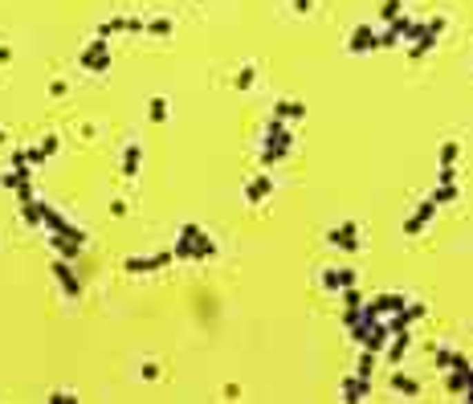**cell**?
Segmentation results:
<instances>
[{
	"instance_id": "6da1fadb",
	"label": "cell",
	"mask_w": 473,
	"mask_h": 404,
	"mask_svg": "<svg viewBox=\"0 0 473 404\" xmlns=\"http://www.w3.org/2000/svg\"><path fill=\"white\" fill-rule=\"evenodd\" d=\"M445 25H449L445 17H432V21H425L421 37H416V41L408 45V57H412V61H425V57H429L432 49H436V41H441V33H445Z\"/></svg>"
},
{
	"instance_id": "7a4b0ae2",
	"label": "cell",
	"mask_w": 473,
	"mask_h": 404,
	"mask_svg": "<svg viewBox=\"0 0 473 404\" xmlns=\"http://www.w3.org/2000/svg\"><path fill=\"white\" fill-rule=\"evenodd\" d=\"M327 245L343 249V253H359L363 249V237H359V224L355 221H339L327 229Z\"/></svg>"
},
{
	"instance_id": "3957f363",
	"label": "cell",
	"mask_w": 473,
	"mask_h": 404,
	"mask_svg": "<svg viewBox=\"0 0 473 404\" xmlns=\"http://www.w3.org/2000/svg\"><path fill=\"white\" fill-rule=\"evenodd\" d=\"M53 282H57V290L66 294V298H82V278L74 273V262H66V258H53Z\"/></svg>"
},
{
	"instance_id": "277c9868",
	"label": "cell",
	"mask_w": 473,
	"mask_h": 404,
	"mask_svg": "<svg viewBox=\"0 0 473 404\" xmlns=\"http://www.w3.org/2000/svg\"><path fill=\"white\" fill-rule=\"evenodd\" d=\"M172 249H164V253H151V258H139V253H131V258H123V269H127L131 278H143V273H155V269L172 266Z\"/></svg>"
},
{
	"instance_id": "5b68a950",
	"label": "cell",
	"mask_w": 473,
	"mask_h": 404,
	"mask_svg": "<svg viewBox=\"0 0 473 404\" xmlns=\"http://www.w3.org/2000/svg\"><path fill=\"white\" fill-rule=\"evenodd\" d=\"M347 286H359V273L347 266H327L318 273V290H327V294H339Z\"/></svg>"
},
{
	"instance_id": "8992f818",
	"label": "cell",
	"mask_w": 473,
	"mask_h": 404,
	"mask_svg": "<svg viewBox=\"0 0 473 404\" xmlns=\"http://www.w3.org/2000/svg\"><path fill=\"white\" fill-rule=\"evenodd\" d=\"M367 396H371V376H355L351 372L343 384H339V401L343 404H363Z\"/></svg>"
},
{
	"instance_id": "52a82bcc",
	"label": "cell",
	"mask_w": 473,
	"mask_h": 404,
	"mask_svg": "<svg viewBox=\"0 0 473 404\" xmlns=\"http://www.w3.org/2000/svg\"><path fill=\"white\" fill-rule=\"evenodd\" d=\"M184 224H188V233H192V262H213V258H216L213 233H204L196 221H184Z\"/></svg>"
},
{
	"instance_id": "ba28073f",
	"label": "cell",
	"mask_w": 473,
	"mask_h": 404,
	"mask_svg": "<svg viewBox=\"0 0 473 404\" xmlns=\"http://www.w3.org/2000/svg\"><path fill=\"white\" fill-rule=\"evenodd\" d=\"M432 217H436V204H432V196H425V200L416 204V213L404 221V237H421V233L432 224Z\"/></svg>"
},
{
	"instance_id": "9c48e42d",
	"label": "cell",
	"mask_w": 473,
	"mask_h": 404,
	"mask_svg": "<svg viewBox=\"0 0 473 404\" xmlns=\"http://www.w3.org/2000/svg\"><path fill=\"white\" fill-rule=\"evenodd\" d=\"M371 49H380V33L371 25H355L347 37V53H371Z\"/></svg>"
},
{
	"instance_id": "30bf717a",
	"label": "cell",
	"mask_w": 473,
	"mask_h": 404,
	"mask_svg": "<svg viewBox=\"0 0 473 404\" xmlns=\"http://www.w3.org/2000/svg\"><path fill=\"white\" fill-rule=\"evenodd\" d=\"M269 115H278V119H290V123H302V119L310 115V106H306L302 98H278V102H269Z\"/></svg>"
},
{
	"instance_id": "8fae6325",
	"label": "cell",
	"mask_w": 473,
	"mask_h": 404,
	"mask_svg": "<svg viewBox=\"0 0 473 404\" xmlns=\"http://www.w3.org/2000/svg\"><path fill=\"white\" fill-rule=\"evenodd\" d=\"M45 245H49L57 258H66V262H78V258H82V245L70 241V237H61V233H45Z\"/></svg>"
},
{
	"instance_id": "7c38bea8",
	"label": "cell",
	"mask_w": 473,
	"mask_h": 404,
	"mask_svg": "<svg viewBox=\"0 0 473 404\" xmlns=\"http://www.w3.org/2000/svg\"><path fill=\"white\" fill-rule=\"evenodd\" d=\"M269 192H273V176L261 168L258 176L245 184V200H249V204H261V200H269Z\"/></svg>"
},
{
	"instance_id": "4fadbf2b",
	"label": "cell",
	"mask_w": 473,
	"mask_h": 404,
	"mask_svg": "<svg viewBox=\"0 0 473 404\" xmlns=\"http://www.w3.org/2000/svg\"><path fill=\"white\" fill-rule=\"evenodd\" d=\"M387 29H392V33H396V41H400V45H412V41H416V37H421V29H425V25H421V21H412V17H404V12H400V17H396V21H392V25H387Z\"/></svg>"
},
{
	"instance_id": "5bb4252c",
	"label": "cell",
	"mask_w": 473,
	"mask_h": 404,
	"mask_svg": "<svg viewBox=\"0 0 473 404\" xmlns=\"http://www.w3.org/2000/svg\"><path fill=\"white\" fill-rule=\"evenodd\" d=\"M408 347H412V331H396V335L387 339V347H384V359L387 363H404Z\"/></svg>"
},
{
	"instance_id": "9a60e30c",
	"label": "cell",
	"mask_w": 473,
	"mask_h": 404,
	"mask_svg": "<svg viewBox=\"0 0 473 404\" xmlns=\"http://www.w3.org/2000/svg\"><path fill=\"white\" fill-rule=\"evenodd\" d=\"M432 367L453 372V367H470V359L461 356V352H453V347H432Z\"/></svg>"
},
{
	"instance_id": "2e32d148",
	"label": "cell",
	"mask_w": 473,
	"mask_h": 404,
	"mask_svg": "<svg viewBox=\"0 0 473 404\" xmlns=\"http://www.w3.org/2000/svg\"><path fill=\"white\" fill-rule=\"evenodd\" d=\"M139 168H143V147H139V143H127V147H123V164H119V172H123V180H135L139 176Z\"/></svg>"
},
{
	"instance_id": "e0dca14e",
	"label": "cell",
	"mask_w": 473,
	"mask_h": 404,
	"mask_svg": "<svg viewBox=\"0 0 473 404\" xmlns=\"http://www.w3.org/2000/svg\"><path fill=\"white\" fill-rule=\"evenodd\" d=\"M102 53H110V37H90V41L82 45V53H78V66L90 70V66H94V57H102Z\"/></svg>"
},
{
	"instance_id": "ac0fdd59",
	"label": "cell",
	"mask_w": 473,
	"mask_h": 404,
	"mask_svg": "<svg viewBox=\"0 0 473 404\" xmlns=\"http://www.w3.org/2000/svg\"><path fill=\"white\" fill-rule=\"evenodd\" d=\"M392 388H396L400 396H421V380H416V376H408V372H400V367L392 372Z\"/></svg>"
},
{
	"instance_id": "d6986e66",
	"label": "cell",
	"mask_w": 473,
	"mask_h": 404,
	"mask_svg": "<svg viewBox=\"0 0 473 404\" xmlns=\"http://www.w3.org/2000/svg\"><path fill=\"white\" fill-rule=\"evenodd\" d=\"M172 258L175 262H192V233H188V224H180V233H175Z\"/></svg>"
},
{
	"instance_id": "ffe728a7",
	"label": "cell",
	"mask_w": 473,
	"mask_h": 404,
	"mask_svg": "<svg viewBox=\"0 0 473 404\" xmlns=\"http://www.w3.org/2000/svg\"><path fill=\"white\" fill-rule=\"evenodd\" d=\"M429 196H432V204H436V209H445V204L461 200V188H457V184H436V188H432Z\"/></svg>"
},
{
	"instance_id": "44dd1931",
	"label": "cell",
	"mask_w": 473,
	"mask_h": 404,
	"mask_svg": "<svg viewBox=\"0 0 473 404\" xmlns=\"http://www.w3.org/2000/svg\"><path fill=\"white\" fill-rule=\"evenodd\" d=\"M147 119H151L155 127H164V123H168V98H164V94L147 98Z\"/></svg>"
},
{
	"instance_id": "7402d4cb",
	"label": "cell",
	"mask_w": 473,
	"mask_h": 404,
	"mask_svg": "<svg viewBox=\"0 0 473 404\" xmlns=\"http://www.w3.org/2000/svg\"><path fill=\"white\" fill-rule=\"evenodd\" d=\"M127 21H131V17H110V21H102V25L94 29V37H115V33H127Z\"/></svg>"
},
{
	"instance_id": "603a6c76",
	"label": "cell",
	"mask_w": 473,
	"mask_h": 404,
	"mask_svg": "<svg viewBox=\"0 0 473 404\" xmlns=\"http://www.w3.org/2000/svg\"><path fill=\"white\" fill-rule=\"evenodd\" d=\"M253 82H258V66H253V61H245V66L237 70L233 86H237V90H253Z\"/></svg>"
},
{
	"instance_id": "cb8c5ba5",
	"label": "cell",
	"mask_w": 473,
	"mask_h": 404,
	"mask_svg": "<svg viewBox=\"0 0 473 404\" xmlns=\"http://www.w3.org/2000/svg\"><path fill=\"white\" fill-rule=\"evenodd\" d=\"M172 29H175L172 17H151V21H147V37H168Z\"/></svg>"
},
{
	"instance_id": "d4e9b609",
	"label": "cell",
	"mask_w": 473,
	"mask_h": 404,
	"mask_svg": "<svg viewBox=\"0 0 473 404\" xmlns=\"http://www.w3.org/2000/svg\"><path fill=\"white\" fill-rule=\"evenodd\" d=\"M21 217H25L29 229H41V200H25L21 204Z\"/></svg>"
},
{
	"instance_id": "484cf974",
	"label": "cell",
	"mask_w": 473,
	"mask_h": 404,
	"mask_svg": "<svg viewBox=\"0 0 473 404\" xmlns=\"http://www.w3.org/2000/svg\"><path fill=\"white\" fill-rule=\"evenodd\" d=\"M461 160V143L457 139H449V143H441V168H453Z\"/></svg>"
},
{
	"instance_id": "4316f807",
	"label": "cell",
	"mask_w": 473,
	"mask_h": 404,
	"mask_svg": "<svg viewBox=\"0 0 473 404\" xmlns=\"http://www.w3.org/2000/svg\"><path fill=\"white\" fill-rule=\"evenodd\" d=\"M376 372V352L359 347V359H355V376H371Z\"/></svg>"
},
{
	"instance_id": "83f0119b",
	"label": "cell",
	"mask_w": 473,
	"mask_h": 404,
	"mask_svg": "<svg viewBox=\"0 0 473 404\" xmlns=\"http://www.w3.org/2000/svg\"><path fill=\"white\" fill-rule=\"evenodd\" d=\"M339 298H343V311H359V307H363V290H359V286L339 290Z\"/></svg>"
},
{
	"instance_id": "f1b7e54d",
	"label": "cell",
	"mask_w": 473,
	"mask_h": 404,
	"mask_svg": "<svg viewBox=\"0 0 473 404\" xmlns=\"http://www.w3.org/2000/svg\"><path fill=\"white\" fill-rule=\"evenodd\" d=\"M25 180H33V176H21V172H12V168H8V172H0V188H4V192H17Z\"/></svg>"
},
{
	"instance_id": "f546056e",
	"label": "cell",
	"mask_w": 473,
	"mask_h": 404,
	"mask_svg": "<svg viewBox=\"0 0 473 404\" xmlns=\"http://www.w3.org/2000/svg\"><path fill=\"white\" fill-rule=\"evenodd\" d=\"M380 17H384V25H392L400 17V0H380Z\"/></svg>"
},
{
	"instance_id": "4dcf8cb0",
	"label": "cell",
	"mask_w": 473,
	"mask_h": 404,
	"mask_svg": "<svg viewBox=\"0 0 473 404\" xmlns=\"http://www.w3.org/2000/svg\"><path fill=\"white\" fill-rule=\"evenodd\" d=\"M45 401H49V404H74V401H78V396H74L70 388H53V392H49Z\"/></svg>"
},
{
	"instance_id": "1f68e13d",
	"label": "cell",
	"mask_w": 473,
	"mask_h": 404,
	"mask_svg": "<svg viewBox=\"0 0 473 404\" xmlns=\"http://www.w3.org/2000/svg\"><path fill=\"white\" fill-rule=\"evenodd\" d=\"M160 372H164V367H160L155 359H147V363L139 367V376H143V380H160Z\"/></svg>"
},
{
	"instance_id": "d6a6232c",
	"label": "cell",
	"mask_w": 473,
	"mask_h": 404,
	"mask_svg": "<svg viewBox=\"0 0 473 404\" xmlns=\"http://www.w3.org/2000/svg\"><path fill=\"white\" fill-rule=\"evenodd\" d=\"M57 147H61V139H57V135H45V139H41V151L49 155V160L57 155Z\"/></svg>"
},
{
	"instance_id": "836d02e7",
	"label": "cell",
	"mask_w": 473,
	"mask_h": 404,
	"mask_svg": "<svg viewBox=\"0 0 473 404\" xmlns=\"http://www.w3.org/2000/svg\"><path fill=\"white\" fill-rule=\"evenodd\" d=\"M45 164H49V155L41 147H29V168H45Z\"/></svg>"
},
{
	"instance_id": "e575fe53",
	"label": "cell",
	"mask_w": 473,
	"mask_h": 404,
	"mask_svg": "<svg viewBox=\"0 0 473 404\" xmlns=\"http://www.w3.org/2000/svg\"><path fill=\"white\" fill-rule=\"evenodd\" d=\"M17 200L25 204V200H37V192H33V180H25L21 188H17Z\"/></svg>"
},
{
	"instance_id": "d590c367",
	"label": "cell",
	"mask_w": 473,
	"mask_h": 404,
	"mask_svg": "<svg viewBox=\"0 0 473 404\" xmlns=\"http://www.w3.org/2000/svg\"><path fill=\"white\" fill-rule=\"evenodd\" d=\"M290 12H298V17L314 12V0H290Z\"/></svg>"
},
{
	"instance_id": "8d00e7d4",
	"label": "cell",
	"mask_w": 473,
	"mask_h": 404,
	"mask_svg": "<svg viewBox=\"0 0 473 404\" xmlns=\"http://www.w3.org/2000/svg\"><path fill=\"white\" fill-rule=\"evenodd\" d=\"M110 70V53H102V57H94V66H90V74H106Z\"/></svg>"
},
{
	"instance_id": "74e56055",
	"label": "cell",
	"mask_w": 473,
	"mask_h": 404,
	"mask_svg": "<svg viewBox=\"0 0 473 404\" xmlns=\"http://www.w3.org/2000/svg\"><path fill=\"white\" fill-rule=\"evenodd\" d=\"M66 78H53V82H49V94H53V98H66Z\"/></svg>"
},
{
	"instance_id": "f35d334b",
	"label": "cell",
	"mask_w": 473,
	"mask_h": 404,
	"mask_svg": "<svg viewBox=\"0 0 473 404\" xmlns=\"http://www.w3.org/2000/svg\"><path fill=\"white\" fill-rule=\"evenodd\" d=\"M436 184H457V164H453V168H441Z\"/></svg>"
},
{
	"instance_id": "ab89813d",
	"label": "cell",
	"mask_w": 473,
	"mask_h": 404,
	"mask_svg": "<svg viewBox=\"0 0 473 404\" xmlns=\"http://www.w3.org/2000/svg\"><path fill=\"white\" fill-rule=\"evenodd\" d=\"M396 33H392V29H384V33H380V49H396Z\"/></svg>"
},
{
	"instance_id": "60d3db41",
	"label": "cell",
	"mask_w": 473,
	"mask_h": 404,
	"mask_svg": "<svg viewBox=\"0 0 473 404\" xmlns=\"http://www.w3.org/2000/svg\"><path fill=\"white\" fill-rule=\"evenodd\" d=\"M110 217H127V200H110Z\"/></svg>"
},
{
	"instance_id": "b9f144b4",
	"label": "cell",
	"mask_w": 473,
	"mask_h": 404,
	"mask_svg": "<svg viewBox=\"0 0 473 404\" xmlns=\"http://www.w3.org/2000/svg\"><path fill=\"white\" fill-rule=\"evenodd\" d=\"M12 61V45H0V66H8Z\"/></svg>"
},
{
	"instance_id": "7bdbcfd3",
	"label": "cell",
	"mask_w": 473,
	"mask_h": 404,
	"mask_svg": "<svg viewBox=\"0 0 473 404\" xmlns=\"http://www.w3.org/2000/svg\"><path fill=\"white\" fill-rule=\"evenodd\" d=\"M461 401H470V404H473V384L465 388V392H461Z\"/></svg>"
},
{
	"instance_id": "ee69618b",
	"label": "cell",
	"mask_w": 473,
	"mask_h": 404,
	"mask_svg": "<svg viewBox=\"0 0 473 404\" xmlns=\"http://www.w3.org/2000/svg\"><path fill=\"white\" fill-rule=\"evenodd\" d=\"M4 143H8V131H4V127H0V147H4Z\"/></svg>"
},
{
	"instance_id": "f6af8a7d",
	"label": "cell",
	"mask_w": 473,
	"mask_h": 404,
	"mask_svg": "<svg viewBox=\"0 0 473 404\" xmlns=\"http://www.w3.org/2000/svg\"><path fill=\"white\" fill-rule=\"evenodd\" d=\"M192 4H204V0H192Z\"/></svg>"
}]
</instances>
